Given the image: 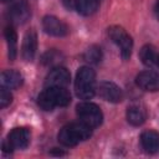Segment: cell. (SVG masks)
Listing matches in <instances>:
<instances>
[{
  "label": "cell",
  "mask_w": 159,
  "mask_h": 159,
  "mask_svg": "<svg viewBox=\"0 0 159 159\" xmlns=\"http://www.w3.org/2000/svg\"><path fill=\"white\" fill-rule=\"evenodd\" d=\"M140 144L147 153L159 152V133L154 130H145L140 134Z\"/></svg>",
  "instance_id": "4fadbf2b"
},
{
  "label": "cell",
  "mask_w": 159,
  "mask_h": 159,
  "mask_svg": "<svg viewBox=\"0 0 159 159\" xmlns=\"http://www.w3.org/2000/svg\"><path fill=\"white\" fill-rule=\"evenodd\" d=\"M70 102L71 94L65 87H46L37 98V103L43 111H52L55 107H66Z\"/></svg>",
  "instance_id": "6da1fadb"
},
{
  "label": "cell",
  "mask_w": 159,
  "mask_h": 159,
  "mask_svg": "<svg viewBox=\"0 0 159 159\" xmlns=\"http://www.w3.org/2000/svg\"><path fill=\"white\" fill-rule=\"evenodd\" d=\"M1 86L9 89L19 88L22 84V76L15 70H6L1 72Z\"/></svg>",
  "instance_id": "5bb4252c"
},
{
  "label": "cell",
  "mask_w": 159,
  "mask_h": 159,
  "mask_svg": "<svg viewBox=\"0 0 159 159\" xmlns=\"http://www.w3.org/2000/svg\"><path fill=\"white\" fill-rule=\"evenodd\" d=\"M42 27H43V30L47 35L55 36V37H63L68 34L67 25L62 20H60L56 16H52V15H47V16L43 17Z\"/></svg>",
  "instance_id": "52a82bcc"
},
{
  "label": "cell",
  "mask_w": 159,
  "mask_h": 159,
  "mask_svg": "<svg viewBox=\"0 0 159 159\" xmlns=\"http://www.w3.org/2000/svg\"><path fill=\"white\" fill-rule=\"evenodd\" d=\"M97 92L99 97L111 103H119L123 99V91L120 89V87L109 81L101 82L97 87Z\"/></svg>",
  "instance_id": "8992f818"
},
{
  "label": "cell",
  "mask_w": 159,
  "mask_h": 159,
  "mask_svg": "<svg viewBox=\"0 0 159 159\" xmlns=\"http://www.w3.org/2000/svg\"><path fill=\"white\" fill-rule=\"evenodd\" d=\"M83 60L88 63H98L102 60V50L99 46L92 45L89 46L84 53H83Z\"/></svg>",
  "instance_id": "d6986e66"
},
{
  "label": "cell",
  "mask_w": 159,
  "mask_h": 159,
  "mask_svg": "<svg viewBox=\"0 0 159 159\" xmlns=\"http://www.w3.org/2000/svg\"><path fill=\"white\" fill-rule=\"evenodd\" d=\"M30 138H31L30 129L25 127H19V128H14L9 133L7 142L14 149H25L30 143Z\"/></svg>",
  "instance_id": "30bf717a"
},
{
  "label": "cell",
  "mask_w": 159,
  "mask_h": 159,
  "mask_svg": "<svg viewBox=\"0 0 159 159\" xmlns=\"http://www.w3.org/2000/svg\"><path fill=\"white\" fill-rule=\"evenodd\" d=\"M71 75L67 68L58 66L52 68V71L47 75L45 80V86L46 87H66L70 83Z\"/></svg>",
  "instance_id": "9c48e42d"
},
{
  "label": "cell",
  "mask_w": 159,
  "mask_h": 159,
  "mask_svg": "<svg viewBox=\"0 0 159 159\" xmlns=\"http://www.w3.org/2000/svg\"><path fill=\"white\" fill-rule=\"evenodd\" d=\"M61 60H62L61 52H58L57 50H48L47 52H45L42 55L41 62L45 66H55V65H58L61 62Z\"/></svg>",
  "instance_id": "ffe728a7"
},
{
  "label": "cell",
  "mask_w": 159,
  "mask_h": 159,
  "mask_svg": "<svg viewBox=\"0 0 159 159\" xmlns=\"http://www.w3.org/2000/svg\"><path fill=\"white\" fill-rule=\"evenodd\" d=\"M76 112H77V116H78L80 120L83 122L84 124H87L91 128H96V127L102 124V120H103L102 111L94 103L82 102V103L77 104Z\"/></svg>",
  "instance_id": "277c9868"
},
{
  "label": "cell",
  "mask_w": 159,
  "mask_h": 159,
  "mask_svg": "<svg viewBox=\"0 0 159 159\" xmlns=\"http://www.w3.org/2000/svg\"><path fill=\"white\" fill-rule=\"evenodd\" d=\"M139 57H140L142 62L148 67H157L158 66L159 53L155 51V48L152 45L143 46L140 52H139Z\"/></svg>",
  "instance_id": "9a60e30c"
},
{
  "label": "cell",
  "mask_w": 159,
  "mask_h": 159,
  "mask_svg": "<svg viewBox=\"0 0 159 159\" xmlns=\"http://www.w3.org/2000/svg\"><path fill=\"white\" fill-rule=\"evenodd\" d=\"M155 12L159 16V0H157V4H155Z\"/></svg>",
  "instance_id": "603a6c76"
},
{
  "label": "cell",
  "mask_w": 159,
  "mask_h": 159,
  "mask_svg": "<svg viewBox=\"0 0 159 159\" xmlns=\"http://www.w3.org/2000/svg\"><path fill=\"white\" fill-rule=\"evenodd\" d=\"M127 120L128 123H130L132 125H142L145 122L147 118V113L145 111L139 107V106H130L127 109Z\"/></svg>",
  "instance_id": "2e32d148"
},
{
  "label": "cell",
  "mask_w": 159,
  "mask_h": 159,
  "mask_svg": "<svg viewBox=\"0 0 159 159\" xmlns=\"http://www.w3.org/2000/svg\"><path fill=\"white\" fill-rule=\"evenodd\" d=\"M135 84L147 92H157L159 91V73L153 71H143L137 75Z\"/></svg>",
  "instance_id": "ba28073f"
},
{
  "label": "cell",
  "mask_w": 159,
  "mask_h": 159,
  "mask_svg": "<svg viewBox=\"0 0 159 159\" xmlns=\"http://www.w3.org/2000/svg\"><path fill=\"white\" fill-rule=\"evenodd\" d=\"M6 42H7V50H9V58L11 61L16 57V50H17V36L12 26H7L4 31Z\"/></svg>",
  "instance_id": "ac0fdd59"
},
{
  "label": "cell",
  "mask_w": 159,
  "mask_h": 159,
  "mask_svg": "<svg viewBox=\"0 0 159 159\" xmlns=\"http://www.w3.org/2000/svg\"><path fill=\"white\" fill-rule=\"evenodd\" d=\"M62 2H63V5L70 10V9H72L73 7V5H75V1L73 0H62Z\"/></svg>",
  "instance_id": "7402d4cb"
},
{
  "label": "cell",
  "mask_w": 159,
  "mask_h": 159,
  "mask_svg": "<svg viewBox=\"0 0 159 159\" xmlns=\"http://www.w3.org/2000/svg\"><path fill=\"white\" fill-rule=\"evenodd\" d=\"M108 36L119 47L122 58L128 60L133 48V40L128 35V32L120 26H111L108 27Z\"/></svg>",
  "instance_id": "5b68a950"
},
{
  "label": "cell",
  "mask_w": 159,
  "mask_h": 159,
  "mask_svg": "<svg viewBox=\"0 0 159 159\" xmlns=\"http://www.w3.org/2000/svg\"><path fill=\"white\" fill-rule=\"evenodd\" d=\"M37 50V35L34 30H30L25 34L24 41H22V47H21V53L24 60L26 61H32Z\"/></svg>",
  "instance_id": "7c38bea8"
},
{
  "label": "cell",
  "mask_w": 159,
  "mask_h": 159,
  "mask_svg": "<svg viewBox=\"0 0 159 159\" xmlns=\"http://www.w3.org/2000/svg\"><path fill=\"white\" fill-rule=\"evenodd\" d=\"M92 135V128L83 122H75L65 125L58 133V142L65 147H75Z\"/></svg>",
  "instance_id": "7a4b0ae2"
},
{
  "label": "cell",
  "mask_w": 159,
  "mask_h": 159,
  "mask_svg": "<svg viewBox=\"0 0 159 159\" xmlns=\"http://www.w3.org/2000/svg\"><path fill=\"white\" fill-rule=\"evenodd\" d=\"M30 15H31V9H30V5L25 0H21L14 4L9 10L10 20L16 25L25 24L30 19Z\"/></svg>",
  "instance_id": "8fae6325"
},
{
  "label": "cell",
  "mask_w": 159,
  "mask_h": 159,
  "mask_svg": "<svg viewBox=\"0 0 159 159\" xmlns=\"http://www.w3.org/2000/svg\"><path fill=\"white\" fill-rule=\"evenodd\" d=\"M2 2H9V1H12V0H1Z\"/></svg>",
  "instance_id": "cb8c5ba5"
},
{
  "label": "cell",
  "mask_w": 159,
  "mask_h": 159,
  "mask_svg": "<svg viewBox=\"0 0 159 159\" xmlns=\"http://www.w3.org/2000/svg\"><path fill=\"white\" fill-rule=\"evenodd\" d=\"M11 101H12V94L10 93L9 88L1 86V88H0V107L1 108L7 107L11 103Z\"/></svg>",
  "instance_id": "44dd1931"
},
{
  "label": "cell",
  "mask_w": 159,
  "mask_h": 159,
  "mask_svg": "<svg viewBox=\"0 0 159 159\" xmlns=\"http://www.w3.org/2000/svg\"><path fill=\"white\" fill-rule=\"evenodd\" d=\"M98 6L99 0H75L76 10L83 16H89L94 14L98 10Z\"/></svg>",
  "instance_id": "e0dca14e"
},
{
  "label": "cell",
  "mask_w": 159,
  "mask_h": 159,
  "mask_svg": "<svg viewBox=\"0 0 159 159\" xmlns=\"http://www.w3.org/2000/svg\"><path fill=\"white\" fill-rule=\"evenodd\" d=\"M94 80L96 73L89 66H82L78 68L75 81V89L78 98L91 99L94 96Z\"/></svg>",
  "instance_id": "3957f363"
},
{
  "label": "cell",
  "mask_w": 159,
  "mask_h": 159,
  "mask_svg": "<svg viewBox=\"0 0 159 159\" xmlns=\"http://www.w3.org/2000/svg\"><path fill=\"white\" fill-rule=\"evenodd\" d=\"M158 67H159V60H158Z\"/></svg>",
  "instance_id": "d4e9b609"
}]
</instances>
